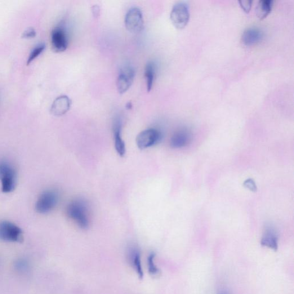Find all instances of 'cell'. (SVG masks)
<instances>
[{"mask_svg":"<svg viewBox=\"0 0 294 294\" xmlns=\"http://www.w3.org/2000/svg\"><path fill=\"white\" fill-rule=\"evenodd\" d=\"M58 200L59 195L56 191L48 190L44 191L37 200L36 210L41 214L50 213L56 207Z\"/></svg>","mask_w":294,"mask_h":294,"instance_id":"obj_5","label":"cell"},{"mask_svg":"<svg viewBox=\"0 0 294 294\" xmlns=\"http://www.w3.org/2000/svg\"><path fill=\"white\" fill-rule=\"evenodd\" d=\"M113 132L115 150L120 157H124L126 153V147L122 137V124L119 120L114 125Z\"/></svg>","mask_w":294,"mask_h":294,"instance_id":"obj_13","label":"cell"},{"mask_svg":"<svg viewBox=\"0 0 294 294\" xmlns=\"http://www.w3.org/2000/svg\"><path fill=\"white\" fill-rule=\"evenodd\" d=\"M125 25L129 32L137 34L144 28L142 13L139 8L133 7L128 11L125 17Z\"/></svg>","mask_w":294,"mask_h":294,"instance_id":"obj_6","label":"cell"},{"mask_svg":"<svg viewBox=\"0 0 294 294\" xmlns=\"http://www.w3.org/2000/svg\"><path fill=\"white\" fill-rule=\"evenodd\" d=\"M0 239L11 243H22L23 241V231L12 222L4 221L0 222Z\"/></svg>","mask_w":294,"mask_h":294,"instance_id":"obj_4","label":"cell"},{"mask_svg":"<svg viewBox=\"0 0 294 294\" xmlns=\"http://www.w3.org/2000/svg\"><path fill=\"white\" fill-rule=\"evenodd\" d=\"M71 101L68 96L63 95L57 97L51 107V112L55 116H62L69 110Z\"/></svg>","mask_w":294,"mask_h":294,"instance_id":"obj_11","label":"cell"},{"mask_svg":"<svg viewBox=\"0 0 294 294\" xmlns=\"http://www.w3.org/2000/svg\"><path fill=\"white\" fill-rule=\"evenodd\" d=\"M273 2L271 0H260L256 8V13L260 19H264L269 15L273 6Z\"/></svg>","mask_w":294,"mask_h":294,"instance_id":"obj_16","label":"cell"},{"mask_svg":"<svg viewBox=\"0 0 294 294\" xmlns=\"http://www.w3.org/2000/svg\"><path fill=\"white\" fill-rule=\"evenodd\" d=\"M220 294H228V293L225 291H222Z\"/></svg>","mask_w":294,"mask_h":294,"instance_id":"obj_23","label":"cell"},{"mask_svg":"<svg viewBox=\"0 0 294 294\" xmlns=\"http://www.w3.org/2000/svg\"><path fill=\"white\" fill-rule=\"evenodd\" d=\"M262 37L261 31L255 27L249 28L244 31L242 41L244 45L251 46L259 43Z\"/></svg>","mask_w":294,"mask_h":294,"instance_id":"obj_12","label":"cell"},{"mask_svg":"<svg viewBox=\"0 0 294 294\" xmlns=\"http://www.w3.org/2000/svg\"><path fill=\"white\" fill-rule=\"evenodd\" d=\"M127 257L129 263L136 272L138 277L140 279L143 278L144 273L142 268L139 248L135 245H132L129 247L127 251Z\"/></svg>","mask_w":294,"mask_h":294,"instance_id":"obj_10","label":"cell"},{"mask_svg":"<svg viewBox=\"0 0 294 294\" xmlns=\"http://www.w3.org/2000/svg\"><path fill=\"white\" fill-rule=\"evenodd\" d=\"M156 74V66L154 62H149L145 66L144 75L146 78V89L149 92L152 90Z\"/></svg>","mask_w":294,"mask_h":294,"instance_id":"obj_17","label":"cell"},{"mask_svg":"<svg viewBox=\"0 0 294 294\" xmlns=\"http://www.w3.org/2000/svg\"><path fill=\"white\" fill-rule=\"evenodd\" d=\"M262 246L277 251L278 248V237L277 232L271 227L266 229L261 240Z\"/></svg>","mask_w":294,"mask_h":294,"instance_id":"obj_15","label":"cell"},{"mask_svg":"<svg viewBox=\"0 0 294 294\" xmlns=\"http://www.w3.org/2000/svg\"><path fill=\"white\" fill-rule=\"evenodd\" d=\"M240 6L243 9V10L248 13L251 10L252 6V1H240Z\"/></svg>","mask_w":294,"mask_h":294,"instance_id":"obj_22","label":"cell"},{"mask_svg":"<svg viewBox=\"0 0 294 294\" xmlns=\"http://www.w3.org/2000/svg\"><path fill=\"white\" fill-rule=\"evenodd\" d=\"M135 77V71L131 66H125L120 70L117 83L120 94H124L129 90L134 81Z\"/></svg>","mask_w":294,"mask_h":294,"instance_id":"obj_9","label":"cell"},{"mask_svg":"<svg viewBox=\"0 0 294 294\" xmlns=\"http://www.w3.org/2000/svg\"><path fill=\"white\" fill-rule=\"evenodd\" d=\"M66 214L79 228L87 229L90 226V215L85 200L81 198L72 200L67 207Z\"/></svg>","mask_w":294,"mask_h":294,"instance_id":"obj_1","label":"cell"},{"mask_svg":"<svg viewBox=\"0 0 294 294\" xmlns=\"http://www.w3.org/2000/svg\"><path fill=\"white\" fill-rule=\"evenodd\" d=\"M36 35H37V33H36L35 29L30 27L24 31L22 37L26 39L33 38L35 37Z\"/></svg>","mask_w":294,"mask_h":294,"instance_id":"obj_20","label":"cell"},{"mask_svg":"<svg viewBox=\"0 0 294 294\" xmlns=\"http://www.w3.org/2000/svg\"><path fill=\"white\" fill-rule=\"evenodd\" d=\"M190 136L188 130L185 129L178 131L172 136L170 145L173 149H181L189 144Z\"/></svg>","mask_w":294,"mask_h":294,"instance_id":"obj_14","label":"cell"},{"mask_svg":"<svg viewBox=\"0 0 294 294\" xmlns=\"http://www.w3.org/2000/svg\"><path fill=\"white\" fill-rule=\"evenodd\" d=\"M0 180L4 193H11L16 185V172L12 165L6 160L0 161Z\"/></svg>","mask_w":294,"mask_h":294,"instance_id":"obj_2","label":"cell"},{"mask_svg":"<svg viewBox=\"0 0 294 294\" xmlns=\"http://www.w3.org/2000/svg\"><path fill=\"white\" fill-rule=\"evenodd\" d=\"M45 47V44L43 43L38 44L30 52L26 64L29 65L35 59L37 58V57L43 52Z\"/></svg>","mask_w":294,"mask_h":294,"instance_id":"obj_19","label":"cell"},{"mask_svg":"<svg viewBox=\"0 0 294 294\" xmlns=\"http://www.w3.org/2000/svg\"><path fill=\"white\" fill-rule=\"evenodd\" d=\"M161 139V132L157 129L149 128L139 133L136 141L138 148L143 150L157 144Z\"/></svg>","mask_w":294,"mask_h":294,"instance_id":"obj_7","label":"cell"},{"mask_svg":"<svg viewBox=\"0 0 294 294\" xmlns=\"http://www.w3.org/2000/svg\"><path fill=\"white\" fill-rule=\"evenodd\" d=\"M190 19L189 7L185 3L180 2L175 4L170 13V20L177 29H184Z\"/></svg>","mask_w":294,"mask_h":294,"instance_id":"obj_3","label":"cell"},{"mask_svg":"<svg viewBox=\"0 0 294 294\" xmlns=\"http://www.w3.org/2000/svg\"><path fill=\"white\" fill-rule=\"evenodd\" d=\"M244 185L246 188L252 191H256L257 190V187L255 182L252 179H248L245 181Z\"/></svg>","mask_w":294,"mask_h":294,"instance_id":"obj_21","label":"cell"},{"mask_svg":"<svg viewBox=\"0 0 294 294\" xmlns=\"http://www.w3.org/2000/svg\"><path fill=\"white\" fill-rule=\"evenodd\" d=\"M155 253L152 252L150 254L148 258H147L148 270L150 274L153 276L158 275L160 273V270L155 262Z\"/></svg>","mask_w":294,"mask_h":294,"instance_id":"obj_18","label":"cell"},{"mask_svg":"<svg viewBox=\"0 0 294 294\" xmlns=\"http://www.w3.org/2000/svg\"><path fill=\"white\" fill-rule=\"evenodd\" d=\"M51 39L53 51L56 52H62L68 48V34L64 26L59 25L53 28L51 33Z\"/></svg>","mask_w":294,"mask_h":294,"instance_id":"obj_8","label":"cell"}]
</instances>
